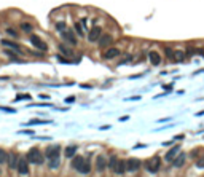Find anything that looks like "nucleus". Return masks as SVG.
<instances>
[{
    "instance_id": "obj_2",
    "label": "nucleus",
    "mask_w": 204,
    "mask_h": 177,
    "mask_svg": "<svg viewBox=\"0 0 204 177\" xmlns=\"http://www.w3.org/2000/svg\"><path fill=\"white\" fill-rule=\"evenodd\" d=\"M145 169H147L148 172H152V174H156V172L159 171V168H161V158L159 156H153V158L147 160V161L144 163Z\"/></svg>"
},
{
    "instance_id": "obj_35",
    "label": "nucleus",
    "mask_w": 204,
    "mask_h": 177,
    "mask_svg": "<svg viewBox=\"0 0 204 177\" xmlns=\"http://www.w3.org/2000/svg\"><path fill=\"white\" fill-rule=\"evenodd\" d=\"M101 129H102V131H107V129H110V125H104Z\"/></svg>"
},
{
    "instance_id": "obj_1",
    "label": "nucleus",
    "mask_w": 204,
    "mask_h": 177,
    "mask_svg": "<svg viewBox=\"0 0 204 177\" xmlns=\"http://www.w3.org/2000/svg\"><path fill=\"white\" fill-rule=\"evenodd\" d=\"M26 158H27V161H29L30 164H38L40 166V164H43V161H45V153H42L37 147H34V148H30V150L27 152Z\"/></svg>"
},
{
    "instance_id": "obj_24",
    "label": "nucleus",
    "mask_w": 204,
    "mask_h": 177,
    "mask_svg": "<svg viewBox=\"0 0 204 177\" xmlns=\"http://www.w3.org/2000/svg\"><path fill=\"white\" fill-rule=\"evenodd\" d=\"M59 51L64 54V56H72V54H73V51H72V50H69L66 45H59Z\"/></svg>"
},
{
    "instance_id": "obj_12",
    "label": "nucleus",
    "mask_w": 204,
    "mask_h": 177,
    "mask_svg": "<svg viewBox=\"0 0 204 177\" xmlns=\"http://www.w3.org/2000/svg\"><path fill=\"white\" fill-rule=\"evenodd\" d=\"M120 56V50L118 48H108L107 51H105V53H102V57H104V59H115V57H118Z\"/></svg>"
},
{
    "instance_id": "obj_28",
    "label": "nucleus",
    "mask_w": 204,
    "mask_h": 177,
    "mask_svg": "<svg viewBox=\"0 0 204 177\" xmlns=\"http://www.w3.org/2000/svg\"><path fill=\"white\" fill-rule=\"evenodd\" d=\"M46 123H50V121L48 120H38V118H34V120L27 121V125H46Z\"/></svg>"
},
{
    "instance_id": "obj_16",
    "label": "nucleus",
    "mask_w": 204,
    "mask_h": 177,
    "mask_svg": "<svg viewBox=\"0 0 204 177\" xmlns=\"http://www.w3.org/2000/svg\"><path fill=\"white\" fill-rule=\"evenodd\" d=\"M91 169H93L91 161H89V160H85L83 164H81V168L78 169V172H80V174H83V176H86V174H89V172H91Z\"/></svg>"
},
{
    "instance_id": "obj_30",
    "label": "nucleus",
    "mask_w": 204,
    "mask_h": 177,
    "mask_svg": "<svg viewBox=\"0 0 204 177\" xmlns=\"http://www.w3.org/2000/svg\"><path fill=\"white\" fill-rule=\"evenodd\" d=\"M6 34H8V35H11L13 38H18V32H16L15 29H11V27H8V29H6Z\"/></svg>"
},
{
    "instance_id": "obj_11",
    "label": "nucleus",
    "mask_w": 204,
    "mask_h": 177,
    "mask_svg": "<svg viewBox=\"0 0 204 177\" xmlns=\"http://www.w3.org/2000/svg\"><path fill=\"white\" fill-rule=\"evenodd\" d=\"M18 161H19V155H18V153H8V160H6V163H8V168L10 169H16V168H18Z\"/></svg>"
},
{
    "instance_id": "obj_26",
    "label": "nucleus",
    "mask_w": 204,
    "mask_h": 177,
    "mask_svg": "<svg viewBox=\"0 0 204 177\" xmlns=\"http://www.w3.org/2000/svg\"><path fill=\"white\" fill-rule=\"evenodd\" d=\"M6 160H8V153L3 150V148H0V166H2V164H5V163H6Z\"/></svg>"
},
{
    "instance_id": "obj_22",
    "label": "nucleus",
    "mask_w": 204,
    "mask_h": 177,
    "mask_svg": "<svg viewBox=\"0 0 204 177\" xmlns=\"http://www.w3.org/2000/svg\"><path fill=\"white\" fill-rule=\"evenodd\" d=\"M172 61H175V62H182V61H185V53H183V51H174V57H172Z\"/></svg>"
},
{
    "instance_id": "obj_36",
    "label": "nucleus",
    "mask_w": 204,
    "mask_h": 177,
    "mask_svg": "<svg viewBox=\"0 0 204 177\" xmlns=\"http://www.w3.org/2000/svg\"><path fill=\"white\" fill-rule=\"evenodd\" d=\"M128 118H129V117H128V115H124V117H121V118H120V121H126V120H128Z\"/></svg>"
},
{
    "instance_id": "obj_20",
    "label": "nucleus",
    "mask_w": 204,
    "mask_h": 177,
    "mask_svg": "<svg viewBox=\"0 0 204 177\" xmlns=\"http://www.w3.org/2000/svg\"><path fill=\"white\" fill-rule=\"evenodd\" d=\"M2 45L5 46V48H11V50H15V51H21V46L18 45L16 42H11V40H2Z\"/></svg>"
},
{
    "instance_id": "obj_18",
    "label": "nucleus",
    "mask_w": 204,
    "mask_h": 177,
    "mask_svg": "<svg viewBox=\"0 0 204 177\" xmlns=\"http://www.w3.org/2000/svg\"><path fill=\"white\" fill-rule=\"evenodd\" d=\"M83 161H85V158L81 155H75L72 158V168L75 169V171H78V169L81 168V164H83Z\"/></svg>"
},
{
    "instance_id": "obj_6",
    "label": "nucleus",
    "mask_w": 204,
    "mask_h": 177,
    "mask_svg": "<svg viewBox=\"0 0 204 177\" xmlns=\"http://www.w3.org/2000/svg\"><path fill=\"white\" fill-rule=\"evenodd\" d=\"M45 158H61V147L59 145H50L45 150Z\"/></svg>"
},
{
    "instance_id": "obj_8",
    "label": "nucleus",
    "mask_w": 204,
    "mask_h": 177,
    "mask_svg": "<svg viewBox=\"0 0 204 177\" xmlns=\"http://www.w3.org/2000/svg\"><path fill=\"white\" fill-rule=\"evenodd\" d=\"M30 43H32V45L35 46L37 50L42 51V53H45V51L48 50V45H46V43L43 42L42 38H38L37 35H30Z\"/></svg>"
},
{
    "instance_id": "obj_14",
    "label": "nucleus",
    "mask_w": 204,
    "mask_h": 177,
    "mask_svg": "<svg viewBox=\"0 0 204 177\" xmlns=\"http://www.w3.org/2000/svg\"><path fill=\"white\" fill-rule=\"evenodd\" d=\"M179 152H180V145H174L171 150L166 153V161H172V160L179 155Z\"/></svg>"
},
{
    "instance_id": "obj_21",
    "label": "nucleus",
    "mask_w": 204,
    "mask_h": 177,
    "mask_svg": "<svg viewBox=\"0 0 204 177\" xmlns=\"http://www.w3.org/2000/svg\"><path fill=\"white\" fill-rule=\"evenodd\" d=\"M117 164H118V156H117V155H112L110 158L107 160V168L110 169L112 172H113L115 168H117Z\"/></svg>"
},
{
    "instance_id": "obj_9",
    "label": "nucleus",
    "mask_w": 204,
    "mask_h": 177,
    "mask_svg": "<svg viewBox=\"0 0 204 177\" xmlns=\"http://www.w3.org/2000/svg\"><path fill=\"white\" fill-rule=\"evenodd\" d=\"M107 169V158L104 155H99L96 158V171L97 172H104Z\"/></svg>"
},
{
    "instance_id": "obj_5",
    "label": "nucleus",
    "mask_w": 204,
    "mask_h": 177,
    "mask_svg": "<svg viewBox=\"0 0 204 177\" xmlns=\"http://www.w3.org/2000/svg\"><path fill=\"white\" fill-rule=\"evenodd\" d=\"M101 35H102V29H101L99 26L91 27V29H89V34H88V42H89V43H96L97 40L101 38Z\"/></svg>"
},
{
    "instance_id": "obj_19",
    "label": "nucleus",
    "mask_w": 204,
    "mask_h": 177,
    "mask_svg": "<svg viewBox=\"0 0 204 177\" xmlns=\"http://www.w3.org/2000/svg\"><path fill=\"white\" fill-rule=\"evenodd\" d=\"M77 150H78L77 145H67L66 150H64V156H67V158H73V156L77 155Z\"/></svg>"
},
{
    "instance_id": "obj_33",
    "label": "nucleus",
    "mask_w": 204,
    "mask_h": 177,
    "mask_svg": "<svg viewBox=\"0 0 204 177\" xmlns=\"http://www.w3.org/2000/svg\"><path fill=\"white\" fill-rule=\"evenodd\" d=\"M19 134H34V131H32V129H21Z\"/></svg>"
},
{
    "instance_id": "obj_4",
    "label": "nucleus",
    "mask_w": 204,
    "mask_h": 177,
    "mask_svg": "<svg viewBox=\"0 0 204 177\" xmlns=\"http://www.w3.org/2000/svg\"><path fill=\"white\" fill-rule=\"evenodd\" d=\"M142 166V161L137 158H129L126 160V171L128 172H137Z\"/></svg>"
},
{
    "instance_id": "obj_13",
    "label": "nucleus",
    "mask_w": 204,
    "mask_h": 177,
    "mask_svg": "<svg viewBox=\"0 0 204 177\" xmlns=\"http://www.w3.org/2000/svg\"><path fill=\"white\" fill-rule=\"evenodd\" d=\"M185 160H187V155L179 152V155L172 160V166H174V168H182V166L185 164Z\"/></svg>"
},
{
    "instance_id": "obj_17",
    "label": "nucleus",
    "mask_w": 204,
    "mask_h": 177,
    "mask_svg": "<svg viewBox=\"0 0 204 177\" xmlns=\"http://www.w3.org/2000/svg\"><path fill=\"white\" fill-rule=\"evenodd\" d=\"M148 59H150V62L153 66H159V64H161V56H159L156 51H150V53H148Z\"/></svg>"
},
{
    "instance_id": "obj_10",
    "label": "nucleus",
    "mask_w": 204,
    "mask_h": 177,
    "mask_svg": "<svg viewBox=\"0 0 204 177\" xmlns=\"http://www.w3.org/2000/svg\"><path fill=\"white\" fill-rule=\"evenodd\" d=\"M97 42H99L101 48H107V46H110L112 43H113V37H112L110 34H104V35H101V38L97 40Z\"/></svg>"
},
{
    "instance_id": "obj_23",
    "label": "nucleus",
    "mask_w": 204,
    "mask_h": 177,
    "mask_svg": "<svg viewBox=\"0 0 204 177\" xmlns=\"http://www.w3.org/2000/svg\"><path fill=\"white\" fill-rule=\"evenodd\" d=\"M48 168L50 169H57L59 168V163H61V158H51V160H48Z\"/></svg>"
},
{
    "instance_id": "obj_32",
    "label": "nucleus",
    "mask_w": 204,
    "mask_h": 177,
    "mask_svg": "<svg viewBox=\"0 0 204 177\" xmlns=\"http://www.w3.org/2000/svg\"><path fill=\"white\" fill-rule=\"evenodd\" d=\"M166 56H168L169 59H172V57H174V50H171V48H166Z\"/></svg>"
},
{
    "instance_id": "obj_3",
    "label": "nucleus",
    "mask_w": 204,
    "mask_h": 177,
    "mask_svg": "<svg viewBox=\"0 0 204 177\" xmlns=\"http://www.w3.org/2000/svg\"><path fill=\"white\" fill-rule=\"evenodd\" d=\"M29 164H30V163L27 161V158H26V156H19L18 168H16L18 174H19V176H27V174H29Z\"/></svg>"
},
{
    "instance_id": "obj_27",
    "label": "nucleus",
    "mask_w": 204,
    "mask_h": 177,
    "mask_svg": "<svg viewBox=\"0 0 204 177\" xmlns=\"http://www.w3.org/2000/svg\"><path fill=\"white\" fill-rule=\"evenodd\" d=\"M73 29H75V32L78 34V37H83V35H85V32H83V26H81V22H75Z\"/></svg>"
},
{
    "instance_id": "obj_29",
    "label": "nucleus",
    "mask_w": 204,
    "mask_h": 177,
    "mask_svg": "<svg viewBox=\"0 0 204 177\" xmlns=\"http://www.w3.org/2000/svg\"><path fill=\"white\" fill-rule=\"evenodd\" d=\"M196 168L204 169V156H199V158L196 160Z\"/></svg>"
},
{
    "instance_id": "obj_31",
    "label": "nucleus",
    "mask_w": 204,
    "mask_h": 177,
    "mask_svg": "<svg viewBox=\"0 0 204 177\" xmlns=\"http://www.w3.org/2000/svg\"><path fill=\"white\" fill-rule=\"evenodd\" d=\"M56 29L59 30V32L66 30V22H62V21H61V22H57V24H56Z\"/></svg>"
},
{
    "instance_id": "obj_25",
    "label": "nucleus",
    "mask_w": 204,
    "mask_h": 177,
    "mask_svg": "<svg viewBox=\"0 0 204 177\" xmlns=\"http://www.w3.org/2000/svg\"><path fill=\"white\" fill-rule=\"evenodd\" d=\"M21 30H22V32H26V34H32L34 27L30 26L29 22H22V24H21Z\"/></svg>"
},
{
    "instance_id": "obj_34",
    "label": "nucleus",
    "mask_w": 204,
    "mask_h": 177,
    "mask_svg": "<svg viewBox=\"0 0 204 177\" xmlns=\"http://www.w3.org/2000/svg\"><path fill=\"white\" fill-rule=\"evenodd\" d=\"M73 101H75V97H73V96H69V97L66 99V102H67V104H70V102H73Z\"/></svg>"
},
{
    "instance_id": "obj_15",
    "label": "nucleus",
    "mask_w": 204,
    "mask_h": 177,
    "mask_svg": "<svg viewBox=\"0 0 204 177\" xmlns=\"http://www.w3.org/2000/svg\"><path fill=\"white\" fill-rule=\"evenodd\" d=\"M113 172L117 176H123L124 172H126V161H124V160H118V164H117V168H115Z\"/></svg>"
},
{
    "instance_id": "obj_7",
    "label": "nucleus",
    "mask_w": 204,
    "mask_h": 177,
    "mask_svg": "<svg viewBox=\"0 0 204 177\" xmlns=\"http://www.w3.org/2000/svg\"><path fill=\"white\" fill-rule=\"evenodd\" d=\"M61 37H62L64 42L70 43V45H77V42H78L77 37H75V34H73V30H69V29L62 30V32H61Z\"/></svg>"
}]
</instances>
